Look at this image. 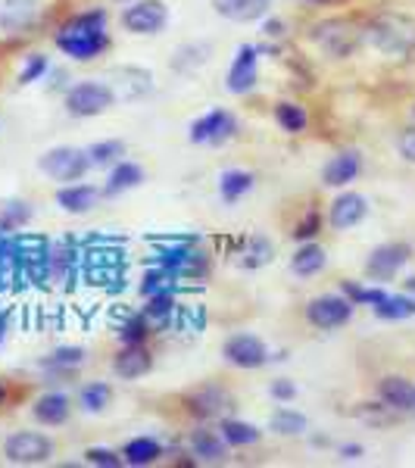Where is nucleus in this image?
Returning a JSON list of instances; mask_svg holds the SVG:
<instances>
[{
    "mask_svg": "<svg viewBox=\"0 0 415 468\" xmlns=\"http://www.w3.org/2000/svg\"><path fill=\"white\" fill-rule=\"evenodd\" d=\"M235 410V397L218 384H203V388L187 394V412L197 415L200 421H218Z\"/></svg>",
    "mask_w": 415,
    "mask_h": 468,
    "instance_id": "nucleus-12",
    "label": "nucleus"
},
{
    "mask_svg": "<svg viewBox=\"0 0 415 468\" xmlns=\"http://www.w3.org/2000/svg\"><path fill=\"white\" fill-rule=\"evenodd\" d=\"M187 450H191V456L197 459L203 465H218L229 459V443H225V437L218 434V428H194L191 437H187Z\"/></svg>",
    "mask_w": 415,
    "mask_h": 468,
    "instance_id": "nucleus-18",
    "label": "nucleus"
},
{
    "mask_svg": "<svg viewBox=\"0 0 415 468\" xmlns=\"http://www.w3.org/2000/svg\"><path fill=\"white\" fill-rule=\"evenodd\" d=\"M306 4H328V0H306Z\"/></svg>",
    "mask_w": 415,
    "mask_h": 468,
    "instance_id": "nucleus-52",
    "label": "nucleus"
},
{
    "mask_svg": "<svg viewBox=\"0 0 415 468\" xmlns=\"http://www.w3.org/2000/svg\"><path fill=\"white\" fill-rule=\"evenodd\" d=\"M240 256H244V260H240L244 269H260L275 260V247H271V240H266V238H250L244 244V253Z\"/></svg>",
    "mask_w": 415,
    "mask_h": 468,
    "instance_id": "nucleus-37",
    "label": "nucleus"
},
{
    "mask_svg": "<svg viewBox=\"0 0 415 468\" xmlns=\"http://www.w3.org/2000/svg\"><path fill=\"white\" fill-rule=\"evenodd\" d=\"M375 315L384 322H406L415 315V297L412 293H390L381 300L378 306H375Z\"/></svg>",
    "mask_w": 415,
    "mask_h": 468,
    "instance_id": "nucleus-32",
    "label": "nucleus"
},
{
    "mask_svg": "<svg viewBox=\"0 0 415 468\" xmlns=\"http://www.w3.org/2000/svg\"><path fill=\"white\" fill-rule=\"evenodd\" d=\"M256 185V176L247 169H229L218 176V197L225 203H238L240 197H247V194L253 191Z\"/></svg>",
    "mask_w": 415,
    "mask_h": 468,
    "instance_id": "nucleus-30",
    "label": "nucleus"
},
{
    "mask_svg": "<svg viewBox=\"0 0 415 468\" xmlns=\"http://www.w3.org/2000/svg\"><path fill=\"white\" fill-rule=\"evenodd\" d=\"M4 403H6V388L0 384V406H4Z\"/></svg>",
    "mask_w": 415,
    "mask_h": 468,
    "instance_id": "nucleus-51",
    "label": "nucleus"
},
{
    "mask_svg": "<svg viewBox=\"0 0 415 468\" xmlns=\"http://www.w3.org/2000/svg\"><path fill=\"white\" fill-rule=\"evenodd\" d=\"M32 415L41 425H50V428H57V425H63V421H69V415H72V399L66 397V394H44V397H37L35 399V406H32Z\"/></svg>",
    "mask_w": 415,
    "mask_h": 468,
    "instance_id": "nucleus-25",
    "label": "nucleus"
},
{
    "mask_svg": "<svg viewBox=\"0 0 415 468\" xmlns=\"http://www.w3.org/2000/svg\"><path fill=\"white\" fill-rule=\"evenodd\" d=\"M378 399L381 406L394 412H412L415 406V384L403 375H384L378 381Z\"/></svg>",
    "mask_w": 415,
    "mask_h": 468,
    "instance_id": "nucleus-21",
    "label": "nucleus"
},
{
    "mask_svg": "<svg viewBox=\"0 0 415 468\" xmlns=\"http://www.w3.org/2000/svg\"><path fill=\"white\" fill-rule=\"evenodd\" d=\"M37 169L48 178L63 181V185H72V181H81L90 172V160L88 150L81 147H54L37 160Z\"/></svg>",
    "mask_w": 415,
    "mask_h": 468,
    "instance_id": "nucleus-5",
    "label": "nucleus"
},
{
    "mask_svg": "<svg viewBox=\"0 0 415 468\" xmlns=\"http://www.w3.org/2000/svg\"><path fill=\"white\" fill-rule=\"evenodd\" d=\"M319 229H322V213H319V209H306L303 218L293 225L291 234L300 240V244H303V240H315V238H319Z\"/></svg>",
    "mask_w": 415,
    "mask_h": 468,
    "instance_id": "nucleus-42",
    "label": "nucleus"
},
{
    "mask_svg": "<svg viewBox=\"0 0 415 468\" xmlns=\"http://www.w3.org/2000/svg\"><path fill=\"white\" fill-rule=\"evenodd\" d=\"M359 172H362L359 150H341V154L331 156L328 165L322 169V185L325 187H346L359 178Z\"/></svg>",
    "mask_w": 415,
    "mask_h": 468,
    "instance_id": "nucleus-19",
    "label": "nucleus"
},
{
    "mask_svg": "<svg viewBox=\"0 0 415 468\" xmlns=\"http://www.w3.org/2000/svg\"><path fill=\"white\" fill-rule=\"evenodd\" d=\"M410 415H415V406H412V412H410Z\"/></svg>",
    "mask_w": 415,
    "mask_h": 468,
    "instance_id": "nucleus-54",
    "label": "nucleus"
},
{
    "mask_svg": "<svg viewBox=\"0 0 415 468\" xmlns=\"http://www.w3.org/2000/svg\"><path fill=\"white\" fill-rule=\"evenodd\" d=\"M269 394L275 403H291V399L297 397V384H293L291 378H275L269 388Z\"/></svg>",
    "mask_w": 415,
    "mask_h": 468,
    "instance_id": "nucleus-45",
    "label": "nucleus"
},
{
    "mask_svg": "<svg viewBox=\"0 0 415 468\" xmlns=\"http://www.w3.org/2000/svg\"><path fill=\"white\" fill-rule=\"evenodd\" d=\"M406 293H412V297H415V275L410 278V282H406Z\"/></svg>",
    "mask_w": 415,
    "mask_h": 468,
    "instance_id": "nucleus-50",
    "label": "nucleus"
},
{
    "mask_svg": "<svg viewBox=\"0 0 415 468\" xmlns=\"http://www.w3.org/2000/svg\"><path fill=\"white\" fill-rule=\"evenodd\" d=\"M325 266H328V253L315 240H303L291 256V271L297 278H315L319 271H325Z\"/></svg>",
    "mask_w": 415,
    "mask_h": 468,
    "instance_id": "nucleus-23",
    "label": "nucleus"
},
{
    "mask_svg": "<svg viewBox=\"0 0 415 468\" xmlns=\"http://www.w3.org/2000/svg\"><path fill=\"white\" fill-rule=\"evenodd\" d=\"M125 154V144L122 141H97V144L88 147V160L90 165H112L119 163Z\"/></svg>",
    "mask_w": 415,
    "mask_h": 468,
    "instance_id": "nucleus-41",
    "label": "nucleus"
},
{
    "mask_svg": "<svg viewBox=\"0 0 415 468\" xmlns=\"http://www.w3.org/2000/svg\"><path fill=\"white\" fill-rule=\"evenodd\" d=\"M353 306L344 293H322V297H313L306 303V322L319 331H335L350 324L353 319Z\"/></svg>",
    "mask_w": 415,
    "mask_h": 468,
    "instance_id": "nucleus-8",
    "label": "nucleus"
},
{
    "mask_svg": "<svg viewBox=\"0 0 415 468\" xmlns=\"http://www.w3.org/2000/svg\"><path fill=\"white\" fill-rule=\"evenodd\" d=\"M262 35H266V37H282L284 35V22L266 16V22H262Z\"/></svg>",
    "mask_w": 415,
    "mask_h": 468,
    "instance_id": "nucleus-48",
    "label": "nucleus"
},
{
    "mask_svg": "<svg viewBox=\"0 0 415 468\" xmlns=\"http://www.w3.org/2000/svg\"><path fill=\"white\" fill-rule=\"evenodd\" d=\"M85 359H88L85 346H57L50 356L41 359V368L63 375V372H75V368H81V366H85Z\"/></svg>",
    "mask_w": 415,
    "mask_h": 468,
    "instance_id": "nucleus-33",
    "label": "nucleus"
},
{
    "mask_svg": "<svg viewBox=\"0 0 415 468\" xmlns=\"http://www.w3.org/2000/svg\"><path fill=\"white\" fill-rule=\"evenodd\" d=\"M229 88L231 94H250L256 88V81H260V48L256 44H240L235 59H231V69H229Z\"/></svg>",
    "mask_w": 415,
    "mask_h": 468,
    "instance_id": "nucleus-15",
    "label": "nucleus"
},
{
    "mask_svg": "<svg viewBox=\"0 0 415 468\" xmlns=\"http://www.w3.org/2000/svg\"><path fill=\"white\" fill-rule=\"evenodd\" d=\"M222 356L229 366L244 368V372H253V368L269 366V346L266 341H260L256 335H231L229 341L222 344Z\"/></svg>",
    "mask_w": 415,
    "mask_h": 468,
    "instance_id": "nucleus-11",
    "label": "nucleus"
},
{
    "mask_svg": "<svg viewBox=\"0 0 415 468\" xmlns=\"http://www.w3.org/2000/svg\"><path fill=\"white\" fill-rule=\"evenodd\" d=\"M41 0H0V32L26 35L41 22Z\"/></svg>",
    "mask_w": 415,
    "mask_h": 468,
    "instance_id": "nucleus-14",
    "label": "nucleus"
},
{
    "mask_svg": "<svg viewBox=\"0 0 415 468\" xmlns=\"http://www.w3.org/2000/svg\"><path fill=\"white\" fill-rule=\"evenodd\" d=\"M101 200V191L94 185H85V181H72V185H63L57 191V207L69 216H85L97 207Z\"/></svg>",
    "mask_w": 415,
    "mask_h": 468,
    "instance_id": "nucleus-20",
    "label": "nucleus"
},
{
    "mask_svg": "<svg viewBox=\"0 0 415 468\" xmlns=\"http://www.w3.org/2000/svg\"><path fill=\"white\" fill-rule=\"evenodd\" d=\"M119 341L122 344H147V337H150V322L144 319V313H134V315H128V319L119 322Z\"/></svg>",
    "mask_w": 415,
    "mask_h": 468,
    "instance_id": "nucleus-40",
    "label": "nucleus"
},
{
    "mask_svg": "<svg viewBox=\"0 0 415 468\" xmlns=\"http://www.w3.org/2000/svg\"><path fill=\"white\" fill-rule=\"evenodd\" d=\"M216 428H218V434L225 437V443H229V447H253V443L262 441L260 428L250 425V421L229 419V415H225V419H218Z\"/></svg>",
    "mask_w": 415,
    "mask_h": 468,
    "instance_id": "nucleus-29",
    "label": "nucleus"
},
{
    "mask_svg": "<svg viewBox=\"0 0 415 468\" xmlns=\"http://www.w3.org/2000/svg\"><path fill=\"white\" fill-rule=\"evenodd\" d=\"M63 107L75 119L103 116V112H110L112 107H116V94H112V88L107 85V81L88 79V81H79V85H72L69 90H66Z\"/></svg>",
    "mask_w": 415,
    "mask_h": 468,
    "instance_id": "nucleus-4",
    "label": "nucleus"
},
{
    "mask_svg": "<svg viewBox=\"0 0 415 468\" xmlns=\"http://www.w3.org/2000/svg\"><path fill=\"white\" fill-rule=\"evenodd\" d=\"M163 456V443L156 437H134L122 447V463L132 465V468H144V465H154L156 459Z\"/></svg>",
    "mask_w": 415,
    "mask_h": 468,
    "instance_id": "nucleus-28",
    "label": "nucleus"
},
{
    "mask_svg": "<svg viewBox=\"0 0 415 468\" xmlns=\"http://www.w3.org/2000/svg\"><path fill=\"white\" fill-rule=\"evenodd\" d=\"M341 293L350 300L353 306H372V309L378 306L384 297H388V291H384V288H366V284H359V282H344Z\"/></svg>",
    "mask_w": 415,
    "mask_h": 468,
    "instance_id": "nucleus-39",
    "label": "nucleus"
},
{
    "mask_svg": "<svg viewBox=\"0 0 415 468\" xmlns=\"http://www.w3.org/2000/svg\"><path fill=\"white\" fill-rule=\"evenodd\" d=\"M85 463L97 465V468H119V465H125L122 463V452L107 450V447H88L85 450Z\"/></svg>",
    "mask_w": 415,
    "mask_h": 468,
    "instance_id": "nucleus-43",
    "label": "nucleus"
},
{
    "mask_svg": "<svg viewBox=\"0 0 415 468\" xmlns=\"http://www.w3.org/2000/svg\"><path fill=\"white\" fill-rule=\"evenodd\" d=\"M309 41L328 59H346L362 48V26L346 16L319 19L309 26Z\"/></svg>",
    "mask_w": 415,
    "mask_h": 468,
    "instance_id": "nucleus-3",
    "label": "nucleus"
},
{
    "mask_svg": "<svg viewBox=\"0 0 415 468\" xmlns=\"http://www.w3.org/2000/svg\"><path fill=\"white\" fill-rule=\"evenodd\" d=\"M54 456V441L41 431H16L4 441V459L13 465H44Z\"/></svg>",
    "mask_w": 415,
    "mask_h": 468,
    "instance_id": "nucleus-6",
    "label": "nucleus"
},
{
    "mask_svg": "<svg viewBox=\"0 0 415 468\" xmlns=\"http://www.w3.org/2000/svg\"><path fill=\"white\" fill-rule=\"evenodd\" d=\"M107 85L116 94V103H132L154 90V75L141 66H116L107 72Z\"/></svg>",
    "mask_w": 415,
    "mask_h": 468,
    "instance_id": "nucleus-13",
    "label": "nucleus"
},
{
    "mask_svg": "<svg viewBox=\"0 0 415 468\" xmlns=\"http://www.w3.org/2000/svg\"><path fill=\"white\" fill-rule=\"evenodd\" d=\"M4 335H6V315H0V341H4Z\"/></svg>",
    "mask_w": 415,
    "mask_h": 468,
    "instance_id": "nucleus-49",
    "label": "nucleus"
},
{
    "mask_svg": "<svg viewBox=\"0 0 415 468\" xmlns=\"http://www.w3.org/2000/svg\"><path fill=\"white\" fill-rule=\"evenodd\" d=\"M50 69V63H48V57L44 54H32L26 59V66H22V72H19V85H32V81L37 79H44V72Z\"/></svg>",
    "mask_w": 415,
    "mask_h": 468,
    "instance_id": "nucleus-44",
    "label": "nucleus"
},
{
    "mask_svg": "<svg viewBox=\"0 0 415 468\" xmlns=\"http://www.w3.org/2000/svg\"><path fill=\"white\" fill-rule=\"evenodd\" d=\"M150 368H154V353L147 350V344H122V350L112 356V372L122 381L144 378Z\"/></svg>",
    "mask_w": 415,
    "mask_h": 468,
    "instance_id": "nucleus-17",
    "label": "nucleus"
},
{
    "mask_svg": "<svg viewBox=\"0 0 415 468\" xmlns=\"http://www.w3.org/2000/svg\"><path fill=\"white\" fill-rule=\"evenodd\" d=\"M362 44L388 59L415 57V16L397 10H381L362 26Z\"/></svg>",
    "mask_w": 415,
    "mask_h": 468,
    "instance_id": "nucleus-2",
    "label": "nucleus"
},
{
    "mask_svg": "<svg viewBox=\"0 0 415 468\" xmlns=\"http://www.w3.org/2000/svg\"><path fill=\"white\" fill-rule=\"evenodd\" d=\"M238 134V119L231 116L229 110H209L207 116H200L197 122H191V144H213V147H222L225 141H231Z\"/></svg>",
    "mask_w": 415,
    "mask_h": 468,
    "instance_id": "nucleus-10",
    "label": "nucleus"
},
{
    "mask_svg": "<svg viewBox=\"0 0 415 468\" xmlns=\"http://www.w3.org/2000/svg\"><path fill=\"white\" fill-rule=\"evenodd\" d=\"M397 154L403 156L406 163H415V125L406 128V132H399L397 138Z\"/></svg>",
    "mask_w": 415,
    "mask_h": 468,
    "instance_id": "nucleus-46",
    "label": "nucleus"
},
{
    "mask_svg": "<svg viewBox=\"0 0 415 468\" xmlns=\"http://www.w3.org/2000/svg\"><path fill=\"white\" fill-rule=\"evenodd\" d=\"M54 41L69 59H79V63L97 59L101 54H107L112 44L107 35V13L85 10V13H79V16L66 19L63 26L57 28Z\"/></svg>",
    "mask_w": 415,
    "mask_h": 468,
    "instance_id": "nucleus-1",
    "label": "nucleus"
},
{
    "mask_svg": "<svg viewBox=\"0 0 415 468\" xmlns=\"http://www.w3.org/2000/svg\"><path fill=\"white\" fill-rule=\"evenodd\" d=\"M119 22H122L125 32L154 37V35H160L165 28V22H169V10H165L163 0H132V6H125Z\"/></svg>",
    "mask_w": 415,
    "mask_h": 468,
    "instance_id": "nucleus-9",
    "label": "nucleus"
},
{
    "mask_svg": "<svg viewBox=\"0 0 415 468\" xmlns=\"http://www.w3.org/2000/svg\"><path fill=\"white\" fill-rule=\"evenodd\" d=\"M412 112H415V103H412Z\"/></svg>",
    "mask_w": 415,
    "mask_h": 468,
    "instance_id": "nucleus-55",
    "label": "nucleus"
},
{
    "mask_svg": "<svg viewBox=\"0 0 415 468\" xmlns=\"http://www.w3.org/2000/svg\"><path fill=\"white\" fill-rule=\"evenodd\" d=\"M337 456L346 459V463H356L359 456H366V450H362L359 443H341V447H337Z\"/></svg>",
    "mask_w": 415,
    "mask_h": 468,
    "instance_id": "nucleus-47",
    "label": "nucleus"
},
{
    "mask_svg": "<svg viewBox=\"0 0 415 468\" xmlns=\"http://www.w3.org/2000/svg\"><path fill=\"white\" fill-rule=\"evenodd\" d=\"M271 112H275L278 128H282V132H288V134H303L309 128V112L300 107L297 101H278Z\"/></svg>",
    "mask_w": 415,
    "mask_h": 468,
    "instance_id": "nucleus-31",
    "label": "nucleus"
},
{
    "mask_svg": "<svg viewBox=\"0 0 415 468\" xmlns=\"http://www.w3.org/2000/svg\"><path fill=\"white\" fill-rule=\"evenodd\" d=\"M269 431L278 437H303L309 431V419L291 403H282L269 419Z\"/></svg>",
    "mask_w": 415,
    "mask_h": 468,
    "instance_id": "nucleus-27",
    "label": "nucleus"
},
{
    "mask_svg": "<svg viewBox=\"0 0 415 468\" xmlns=\"http://www.w3.org/2000/svg\"><path fill=\"white\" fill-rule=\"evenodd\" d=\"M141 313H144V319L150 322V328H154V331L176 328V313H178L176 293H172V291L154 293V297H147V306L141 309Z\"/></svg>",
    "mask_w": 415,
    "mask_h": 468,
    "instance_id": "nucleus-26",
    "label": "nucleus"
},
{
    "mask_svg": "<svg viewBox=\"0 0 415 468\" xmlns=\"http://www.w3.org/2000/svg\"><path fill=\"white\" fill-rule=\"evenodd\" d=\"M32 218V207H28L26 200H10V203H4L0 207V231H6V234H13V231H19L22 225Z\"/></svg>",
    "mask_w": 415,
    "mask_h": 468,
    "instance_id": "nucleus-38",
    "label": "nucleus"
},
{
    "mask_svg": "<svg viewBox=\"0 0 415 468\" xmlns=\"http://www.w3.org/2000/svg\"><path fill=\"white\" fill-rule=\"evenodd\" d=\"M176 282H178L176 271H169L163 266H150L144 271V278H141V297L147 300V297H154V293H165V291L176 293Z\"/></svg>",
    "mask_w": 415,
    "mask_h": 468,
    "instance_id": "nucleus-35",
    "label": "nucleus"
},
{
    "mask_svg": "<svg viewBox=\"0 0 415 468\" xmlns=\"http://www.w3.org/2000/svg\"><path fill=\"white\" fill-rule=\"evenodd\" d=\"M412 260V247L406 244V240H388V244L375 247L372 253H368L366 260V275L372 278V282H394L399 271L406 269V262Z\"/></svg>",
    "mask_w": 415,
    "mask_h": 468,
    "instance_id": "nucleus-7",
    "label": "nucleus"
},
{
    "mask_svg": "<svg viewBox=\"0 0 415 468\" xmlns=\"http://www.w3.org/2000/svg\"><path fill=\"white\" fill-rule=\"evenodd\" d=\"M271 0H213V10L229 22H260L269 16Z\"/></svg>",
    "mask_w": 415,
    "mask_h": 468,
    "instance_id": "nucleus-22",
    "label": "nucleus"
},
{
    "mask_svg": "<svg viewBox=\"0 0 415 468\" xmlns=\"http://www.w3.org/2000/svg\"><path fill=\"white\" fill-rule=\"evenodd\" d=\"M209 59V48L207 44H185V48L176 50V57H172V69L187 75V72H197L203 63Z\"/></svg>",
    "mask_w": 415,
    "mask_h": 468,
    "instance_id": "nucleus-36",
    "label": "nucleus"
},
{
    "mask_svg": "<svg viewBox=\"0 0 415 468\" xmlns=\"http://www.w3.org/2000/svg\"><path fill=\"white\" fill-rule=\"evenodd\" d=\"M119 4H132V0H119Z\"/></svg>",
    "mask_w": 415,
    "mask_h": 468,
    "instance_id": "nucleus-53",
    "label": "nucleus"
},
{
    "mask_svg": "<svg viewBox=\"0 0 415 468\" xmlns=\"http://www.w3.org/2000/svg\"><path fill=\"white\" fill-rule=\"evenodd\" d=\"M110 399H112V388H110V384H103V381H88L85 388L79 390L81 412H90V415H97V412L107 410Z\"/></svg>",
    "mask_w": 415,
    "mask_h": 468,
    "instance_id": "nucleus-34",
    "label": "nucleus"
},
{
    "mask_svg": "<svg viewBox=\"0 0 415 468\" xmlns=\"http://www.w3.org/2000/svg\"><path fill=\"white\" fill-rule=\"evenodd\" d=\"M366 216H368V200L362 197V194H356V191L337 194V197L331 200V207H328V225H331L335 231H350V229H356V225H359Z\"/></svg>",
    "mask_w": 415,
    "mask_h": 468,
    "instance_id": "nucleus-16",
    "label": "nucleus"
},
{
    "mask_svg": "<svg viewBox=\"0 0 415 468\" xmlns=\"http://www.w3.org/2000/svg\"><path fill=\"white\" fill-rule=\"evenodd\" d=\"M147 172L141 169L138 163H128V160H119L110 165V176H107V187L101 194L107 197H116V194H125V191H134L138 185H144Z\"/></svg>",
    "mask_w": 415,
    "mask_h": 468,
    "instance_id": "nucleus-24",
    "label": "nucleus"
}]
</instances>
